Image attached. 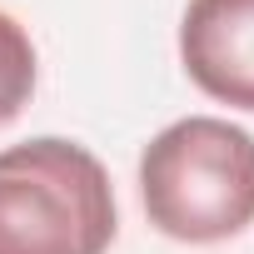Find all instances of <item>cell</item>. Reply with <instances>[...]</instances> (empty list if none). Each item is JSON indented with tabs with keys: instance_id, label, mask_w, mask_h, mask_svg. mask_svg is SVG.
<instances>
[{
	"instance_id": "obj_1",
	"label": "cell",
	"mask_w": 254,
	"mask_h": 254,
	"mask_svg": "<svg viewBox=\"0 0 254 254\" xmlns=\"http://www.w3.org/2000/svg\"><path fill=\"white\" fill-rule=\"evenodd\" d=\"M140 204L165 239L219 244L254 224V135L219 115L175 120L140 155Z\"/></svg>"
},
{
	"instance_id": "obj_3",
	"label": "cell",
	"mask_w": 254,
	"mask_h": 254,
	"mask_svg": "<svg viewBox=\"0 0 254 254\" xmlns=\"http://www.w3.org/2000/svg\"><path fill=\"white\" fill-rule=\"evenodd\" d=\"M180 60L209 100L254 110V0H190Z\"/></svg>"
},
{
	"instance_id": "obj_4",
	"label": "cell",
	"mask_w": 254,
	"mask_h": 254,
	"mask_svg": "<svg viewBox=\"0 0 254 254\" xmlns=\"http://www.w3.org/2000/svg\"><path fill=\"white\" fill-rule=\"evenodd\" d=\"M35 95V45L15 15L0 10V130L30 105Z\"/></svg>"
},
{
	"instance_id": "obj_2",
	"label": "cell",
	"mask_w": 254,
	"mask_h": 254,
	"mask_svg": "<svg viewBox=\"0 0 254 254\" xmlns=\"http://www.w3.org/2000/svg\"><path fill=\"white\" fill-rule=\"evenodd\" d=\"M115 190L105 165L60 135L0 150V254H105Z\"/></svg>"
}]
</instances>
